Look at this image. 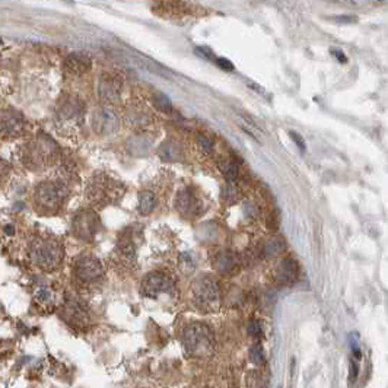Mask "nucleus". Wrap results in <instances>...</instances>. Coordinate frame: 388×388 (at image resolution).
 <instances>
[{
	"mask_svg": "<svg viewBox=\"0 0 388 388\" xmlns=\"http://www.w3.org/2000/svg\"><path fill=\"white\" fill-rule=\"evenodd\" d=\"M100 216L94 210L77 212L72 219V232L76 238L82 241L95 240L100 232Z\"/></svg>",
	"mask_w": 388,
	"mask_h": 388,
	"instance_id": "obj_10",
	"label": "nucleus"
},
{
	"mask_svg": "<svg viewBox=\"0 0 388 388\" xmlns=\"http://www.w3.org/2000/svg\"><path fill=\"white\" fill-rule=\"evenodd\" d=\"M285 248H286V242L282 238L273 237L265 242V247H263V254L266 257H276L279 254H282L285 251Z\"/></svg>",
	"mask_w": 388,
	"mask_h": 388,
	"instance_id": "obj_24",
	"label": "nucleus"
},
{
	"mask_svg": "<svg viewBox=\"0 0 388 388\" xmlns=\"http://www.w3.org/2000/svg\"><path fill=\"white\" fill-rule=\"evenodd\" d=\"M238 196H240V192H238L235 185L228 184L226 189H225V193H224V199H226L229 203H234V201L238 200Z\"/></svg>",
	"mask_w": 388,
	"mask_h": 388,
	"instance_id": "obj_30",
	"label": "nucleus"
},
{
	"mask_svg": "<svg viewBox=\"0 0 388 388\" xmlns=\"http://www.w3.org/2000/svg\"><path fill=\"white\" fill-rule=\"evenodd\" d=\"M213 266L224 276H232L240 270V261L237 254L231 251H219L213 257Z\"/></svg>",
	"mask_w": 388,
	"mask_h": 388,
	"instance_id": "obj_20",
	"label": "nucleus"
},
{
	"mask_svg": "<svg viewBox=\"0 0 388 388\" xmlns=\"http://www.w3.org/2000/svg\"><path fill=\"white\" fill-rule=\"evenodd\" d=\"M192 301L201 313H213L221 304L219 284L212 276H201L192 285Z\"/></svg>",
	"mask_w": 388,
	"mask_h": 388,
	"instance_id": "obj_6",
	"label": "nucleus"
},
{
	"mask_svg": "<svg viewBox=\"0 0 388 388\" xmlns=\"http://www.w3.org/2000/svg\"><path fill=\"white\" fill-rule=\"evenodd\" d=\"M26 130V121L13 108H0V139L12 141L21 137Z\"/></svg>",
	"mask_w": 388,
	"mask_h": 388,
	"instance_id": "obj_11",
	"label": "nucleus"
},
{
	"mask_svg": "<svg viewBox=\"0 0 388 388\" xmlns=\"http://www.w3.org/2000/svg\"><path fill=\"white\" fill-rule=\"evenodd\" d=\"M29 257L42 272H56L63 265L65 248L53 237L38 235L29 244Z\"/></svg>",
	"mask_w": 388,
	"mask_h": 388,
	"instance_id": "obj_2",
	"label": "nucleus"
},
{
	"mask_svg": "<svg viewBox=\"0 0 388 388\" xmlns=\"http://www.w3.org/2000/svg\"><path fill=\"white\" fill-rule=\"evenodd\" d=\"M332 53L337 57V60L339 61H341V63H346V56L341 53V52H339V50H332Z\"/></svg>",
	"mask_w": 388,
	"mask_h": 388,
	"instance_id": "obj_37",
	"label": "nucleus"
},
{
	"mask_svg": "<svg viewBox=\"0 0 388 388\" xmlns=\"http://www.w3.org/2000/svg\"><path fill=\"white\" fill-rule=\"evenodd\" d=\"M176 289L174 279L164 272H150L148 273L141 285L142 295L148 298H158L161 295L171 293Z\"/></svg>",
	"mask_w": 388,
	"mask_h": 388,
	"instance_id": "obj_12",
	"label": "nucleus"
},
{
	"mask_svg": "<svg viewBox=\"0 0 388 388\" xmlns=\"http://www.w3.org/2000/svg\"><path fill=\"white\" fill-rule=\"evenodd\" d=\"M124 118L129 124L130 129L136 130H145L146 127H150L153 123V116L143 105L132 104L126 108V113H124Z\"/></svg>",
	"mask_w": 388,
	"mask_h": 388,
	"instance_id": "obj_17",
	"label": "nucleus"
},
{
	"mask_svg": "<svg viewBox=\"0 0 388 388\" xmlns=\"http://www.w3.org/2000/svg\"><path fill=\"white\" fill-rule=\"evenodd\" d=\"M136 234L134 231H124L120 235L117 247L114 250V265L123 270H132L136 266Z\"/></svg>",
	"mask_w": 388,
	"mask_h": 388,
	"instance_id": "obj_9",
	"label": "nucleus"
},
{
	"mask_svg": "<svg viewBox=\"0 0 388 388\" xmlns=\"http://www.w3.org/2000/svg\"><path fill=\"white\" fill-rule=\"evenodd\" d=\"M289 136L292 137L293 143L300 148V150H301V152H305V142H304V139L301 137V134L295 133V132H289Z\"/></svg>",
	"mask_w": 388,
	"mask_h": 388,
	"instance_id": "obj_36",
	"label": "nucleus"
},
{
	"mask_svg": "<svg viewBox=\"0 0 388 388\" xmlns=\"http://www.w3.org/2000/svg\"><path fill=\"white\" fill-rule=\"evenodd\" d=\"M85 116V104L76 95H65L57 105V118L66 126H77Z\"/></svg>",
	"mask_w": 388,
	"mask_h": 388,
	"instance_id": "obj_13",
	"label": "nucleus"
},
{
	"mask_svg": "<svg viewBox=\"0 0 388 388\" xmlns=\"http://www.w3.org/2000/svg\"><path fill=\"white\" fill-rule=\"evenodd\" d=\"M248 333H250L254 339L263 337V327L258 321H251L248 324Z\"/></svg>",
	"mask_w": 388,
	"mask_h": 388,
	"instance_id": "obj_32",
	"label": "nucleus"
},
{
	"mask_svg": "<svg viewBox=\"0 0 388 388\" xmlns=\"http://www.w3.org/2000/svg\"><path fill=\"white\" fill-rule=\"evenodd\" d=\"M176 208L184 218H197L199 215L205 212V203L196 190L183 189L176 199Z\"/></svg>",
	"mask_w": 388,
	"mask_h": 388,
	"instance_id": "obj_15",
	"label": "nucleus"
},
{
	"mask_svg": "<svg viewBox=\"0 0 388 388\" xmlns=\"http://www.w3.org/2000/svg\"><path fill=\"white\" fill-rule=\"evenodd\" d=\"M59 158V145L45 133H38L34 139L28 141L21 150L22 165L31 171L47 169L57 164Z\"/></svg>",
	"mask_w": 388,
	"mask_h": 388,
	"instance_id": "obj_1",
	"label": "nucleus"
},
{
	"mask_svg": "<svg viewBox=\"0 0 388 388\" xmlns=\"http://www.w3.org/2000/svg\"><path fill=\"white\" fill-rule=\"evenodd\" d=\"M196 146L203 155H210L213 152V142L205 134L196 136Z\"/></svg>",
	"mask_w": 388,
	"mask_h": 388,
	"instance_id": "obj_29",
	"label": "nucleus"
},
{
	"mask_svg": "<svg viewBox=\"0 0 388 388\" xmlns=\"http://www.w3.org/2000/svg\"><path fill=\"white\" fill-rule=\"evenodd\" d=\"M60 317L72 329L85 330L91 325L92 314L86 304L77 298H68L60 308Z\"/></svg>",
	"mask_w": 388,
	"mask_h": 388,
	"instance_id": "obj_8",
	"label": "nucleus"
},
{
	"mask_svg": "<svg viewBox=\"0 0 388 388\" xmlns=\"http://www.w3.org/2000/svg\"><path fill=\"white\" fill-rule=\"evenodd\" d=\"M123 82L113 73H104L98 82V97L104 104H118L121 100Z\"/></svg>",
	"mask_w": 388,
	"mask_h": 388,
	"instance_id": "obj_16",
	"label": "nucleus"
},
{
	"mask_svg": "<svg viewBox=\"0 0 388 388\" xmlns=\"http://www.w3.org/2000/svg\"><path fill=\"white\" fill-rule=\"evenodd\" d=\"M216 65H218L222 70H226V72H232L234 70V65L231 63L229 60H226L225 57H216Z\"/></svg>",
	"mask_w": 388,
	"mask_h": 388,
	"instance_id": "obj_35",
	"label": "nucleus"
},
{
	"mask_svg": "<svg viewBox=\"0 0 388 388\" xmlns=\"http://www.w3.org/2000/svg\"><path fill=\"white\" fill-rule=\"evenodd\" d=\"M91 126L100 136H111L120 129V118L111 108L97 107L91 116Z\"/></svg>",
	"mask_w": 388,
	"mask_h": 388,
	"instance_id": "obj_14",
	"label": "nucleus"
},
{
	"mask_svg": "<svg viewBox=\"0 0 388 388\" xmlns=\"http://www.w3.org/2000/svg\"><path fill=\"white\" fill-rule=\"evenodd\" d=\"M250 356H251V359L254 364L257 365H263V362H265V358H263V349L260 345H256L251 352H250Z\"/></svg>",
	"mask_w": 388,
	"mask_h": 388,
	"instance_id": "obj_33",
	"label": "nucleus"
},
{
	"mask_svg": "<svg viewBox=\"0 0 388 388\" xmlns=\"http://www.w3.org/2000/svg\"><path fill=\"white\" fill-rule=\"evenodd\" d=\"M158 153H160V158L165 162H180L184 160V150L181 145L176 141L164 142Z\"/></svg>",
	"mask_w": 388,
	"mask_h": 388,
	"instance_id": "obj_22",
	"label": "nucleus"
},
{
	"mask_svg": "<svg viewBox=\"0 0 388 388\" xmlns=\"http://www.w3.org/2000/svg\"><path fill=\"white\" fill-rule=\"evenodd\" d=\"M178 267H180V270H181L184 274H190V273H193L194 269H196V261H194V258H193L190 254L184 253V254H181L180 258H178Z\"/></svg>",
	"mask_w": 388,
	"mask_h": 388,
	"instance_id": "obj_28",
	"label": "nucleus"
},
{
	"mask_svg": "<svg viewBox=\"0 0 388 388\" xmlns=\"http://www.w3.org/2000/svg\"><path fill=\"white\" fill-rule=\"evenodd\" d=\"M92 68L91 57L84 53H72L65 59L63 69L72 76H82Z\"/></svg>",
	"mask_w": 388,
	"mask_h": 388,
	"instance_id": "obj_19",
	"label": "nucleus"
},
{
	"mask_svg": "<svg viewBox=\"0 0 388 388\" xmlns=\"http://www.w3.org/2000/svg\"><path fill=\"white\" fill-rule=\"evenodd\" d=\"M298 276H300L298 261L293 260L292 257L284 258L281 261V265H279V267H277V272H276L277 282L281 285L289 286V285H293L295 282L298 281Z\"/></svg>",
	"mask_w": 388,
	"mask_h": 388,
	"instance_id": "obj_18",
	"label": "nucleus"
},
{
	"mask_svg": "<svg viewBox=\"0 0 388 388\" xmlns=\"http://www.w3.org/2000/svg\"><path fill=\"white\" fill-rule=\"evenodd\" d=\"M181 341L185 353L196 359L209 358L215 352V334L206 324L192 323L185 325Z\"/></svg>",
	"mask_w": 388,
	"mask_h": 388,
	"instance_id": "obj_5",
	"label": "nucleus"
},
{
	"mask_svg": "<svg viewBox=\"0 0 388 388\" xmlns=\"http://www.w3.org/2000/svg\"><path fill=\"white\" fill-rule=\"evenodd\" d=\"M123 183L107 174H95L88 183L86 199L94 208H105L114 205L124 196Z\"/></svg>",
	"mask_w": 388,
	"mask_h": 388,
	"instance_id": "obj_4",
	"label": "nucleus"
},
{
	"mask_svg": "<svg viewBox=\"0 0 388 388\" xmlns=\"http://www.w3.org/2000/svg\"><path fill=\"white\" fill-rule=\"evenodd\" d=\"M155 208H157V200H155L153 193L142 192L141 194H139V201H137L139 213L148 216L155 210Z\"/></svg>",
	"mask_w": 388,
	"mask_h": 388,
	"instance_id": "obj_23",
	"label": "nucleus"
},
{
	"mask_svg": "<svg viewBox=\"0 0 388 388\" xmlns=\"http://www.w3.org/2000/svg\"><path fill=\"white\" fill-rule=\"evenodd\" d=\"M152 146H153V139L148 133L134 134L126 143V149L129 150L130 155H133V157H145V155L149 153Z\"/></svg>",
	"mask_w": 388,
	"mask_h": 388,
	"instance_id": "obj_21",
	"label": "nucleus"
},
{
	"mask_svg": "<svg viewBox=\"0 0 388 388\" xmlns=\"http://www.w3.org/2000/svg\"><path fill=\"white\" fill-rule=\"evenodd\" d=\"M36 300L42 305H50L54 302V293L49 286L40 285L36 290Z\"/></svg>",
	"mask_w": 388,
	"mask_h": 388,
	"instance_id": "obj_27",
	"label": "nucleus"
},
{
	"mask_svg": "<svg viewBox=\"0 0 388 388\" xmlns=\"http://www.w3.org/2000/svg\"><path fill=\"white\" fill-rule=\"evenodd\" d=\"M69 192L63 183L59 181H42L40 183L33 194L34 210L42 216L57 215L65 208Z\"/></svg>",
	"mask_w": 388,
	"mask_h": 388,
	"instance_id": "obj_3",
	"label": "nucleus"
},
{
	"mask_svg": "<svg viewBox=\"0 0 388 388\" xmlns=\"http://www.w3.org/2000/svg\"><path fill=\"white\" fill-rule=\"evenodd\" d=\"M9 174H10V164L3 158H0V184L5 183Z\"/></svg>",
	"mask_w": 388,
	"mask_h": 388,
	"instance_id": "obj_31",
	"label": "nucleus"
},
{
	"mask_svg": "<svg viewBox=\"0 0 388 388\" xmlns=\"http://www.w3.org/2000/svg\"><path fill=\"white\" fill-rule=\"evenodd\" d=\"M218 166H219V169H221V173L226 177V180L234 181V180L238 178V176H240V168H238V165H237V162H235L234 160H229V158H226V160H219Z\"/></svg>",
	"mask_w": 388,
	"mask_h": 388,
	"instance_id": "obj_25",
	"label": "nucleus"
},
{
	"mask_svg": "<svg viewBox=\"0 0 388 388\" xmlns=\"http://www.w3.org/2000/svg\"><path fill=\"white\" fill-rule=\"evenodd\" d=\"M152 102L155 107H157V110H160L162 113L168 114L173 111V104H171L169 98L166 95H164L162 92H155L152 97Z\"/></svg>",
	"mask_w": 388,
	"mask_h": 388,
	"instance_id": "obj_26",
	"label": "nucleus"
},
{
	"mask_svg": "<svg viewBox=\"0 0 388 388\" xmlns=\"http://www.w3.org/2000/svg\"><path fill=\"white\" fill-rule=\"evenodd\" d=\"M196 54H199L201 59H206V60H212V61L216 60V56L208 47H197L196 49Z\"/></svg>",
	"mask_w": 388,
	"mask_h": 388,
	"instance_id": "obj_34",
	"label": "nucleus"
},
{
	"mask_svg": "<svg viewBox=\"0 0 388 388\" xmlns=\"http://www.w3.org/2000/svg\"><path fill=\"white\" fill-rule=\"evenodd\" d=\"M105 270L100 258L92 254H81L73 263V276L82 286L98 285L104 279Z\"/></svg>",
	"mask_w": 388,
	"mask_h": 388,
	"instance_id": "obj_7",
	"label": "nucleus"
}]
</instances>
